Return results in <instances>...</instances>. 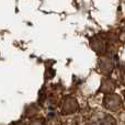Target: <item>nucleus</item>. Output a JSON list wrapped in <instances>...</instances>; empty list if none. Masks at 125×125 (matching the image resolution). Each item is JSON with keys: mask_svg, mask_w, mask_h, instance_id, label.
Returning <instances> with one entry per match:
<instances>
[{"mask_svg": "<svg viewBox=\"0 0 125 125\" xmlns=\"http://www.w3.org/2000/svg\"><path fill=\"white\" fill-rule=\"evenodd\" d=\"M123 105V100L116 93H109L103 98V106L110 111H119L120 108Z\"/></svg>", "mask_w": 125, "mask_h": 125, "instance_id": "5", "label": "nucleus"}, {"mask_svg": "<svg viewBox=\"0 0 125 125\" xmlns=\"http://www.w3.org/2000/svg\"><path fill=\"white\" fill-rule=\"evenodd\" d=\"M37 112V109L35 108V105H30L28 109H26V111H25V115L26 116H33V115L35 114V113Z\"/></svg>", "mask_w": 125, "mask_h": 125, "instance_id": "8", "label": "nucleus"}, {"mask_svg": "<svg viewBox=\"0 0 125 125\" xmlns=\"http://www.w3.org/2000/svg\"><path fill=\"white\" fill-rule=\"evenodd\" d=\"M79 110V104L78 101L71 95H66L62 100L61 103V112L64 115H70L76 113Z\"/></svg>", "mask_w": 125, "mask_h": 125, "instance_id": "4", "label": "nucleus"}, {"mask_svg": "<svg viewBox=\"0 0 125 125\" xmlns=\"http://www.w3.org/2000/svg\"><path fill=\"white\" fill-rule=\"evenodd\" d=\"M84 125H116L115 120L108 113L97 112L91 114L84 122Z\"/></svg>", "mask_w": 125, "mask_h": 125, "instance_id": "2", "label": "nucleus"}, {"mask_svg": "<svg viewBox=\"0 0 125 125\" xmlns=\"http://www.w3.org/2000/svg\"><path fill=\"white\" fill-rule=\"evenodd\" d=\"M115 88H116V86H115L114 80H112L111 78H104L101 82L100 91L104 92L105 94H109V93H113Z\"/></svg>", "mask_w": 125, "mask_h": 125, "instance_id": "6", "label": "nucleus"}, {"mask_svg": "<svg viewBox=\"0 0 125 125\" xmlns=\"http://www.w3.org/2000/svg\"><path fill=\"white\" fill-rule=\"evenodd\" d=\"M119 41V36L115 33H100L97 34L91 39L90 41V46L95 53L99 55H110L112 54L110 50L111 43L114 44Z\"/></svg>", "mask_w": 125, "mask_h": 125, "instance_id": "1", "label": "nucleus"}, {"mask_svg": "<svg viewBox=\"0 0 125 125\" xmlns=\"http://www.w3.org/2000/svg\"><path fill=\"white\" fill-rule=\"evenodd\" d=\"M29 125H46V121L44 119H40V117H37V119H33L32 121L30 122Z\"/></svg>", "mask_w": 125, "mask_h": 125, "instance_id": "9", "label": "nucleus"}, {"mask_svg": "<svg viewBox=\"0 0 125 125\" xmlns=\"http://www.w3.org/2000/svg\"><path fill=\"white\" fill-rule=\"evenodd\" d=\"M124 93V100H123V106L125 108V92H123Z\"/></svg>", "mask_w": 125, "mask_h": 125, "instance_id": "12", "label": "nucleus"}, {"mask_svg": "<svg viewBox=\"0 0 125 125\" xmlns=\"http://www.w3.org/2000/svg\"><path fill=\"white\" fill-rule=\"evenodd\" d=\"M13 125H25L23 123V122H18V123H15V124H13Z\"/></svg>", "mask_w": 125, "mask_h": 125, "instance_id": "11", "label": "nucleus"}, {"mask_svg": "<svg viewBox=\"0 0 125 125\" xmlns=\"http://www.w3.org/2000/svg\"><path fill=\"white\" fill-rule=\"evenodd\" d=\"M117 62V58L116 56H114L113 54L110 55H104L101 56L98 62V67H99V70L101 71L104 75H109L113 71V69L115 68Z\"/></svg>", "mask_w": 125, "mask_h": 125, "instance_id": "3", "label": "nucleus"}, {"mask_svg": "<svg viewBox=\"0 0 125 125\" xmlns=\"http://www.w3.org/2000/svg\"><path fill=\"white\" fill-rule=\"evenodd\" d=\"M46 125H61V120L56 114L52 113L46 120Z\"/></svg>", "mask_w": 125, "mask_h": 125, "instance_id": "7", "label": "nucleus"}, {"mask_svg": "<svg viewBox=\"0 0 125 125\" xmlns=\"http://www.w3.org/2000/svg\"><path fill=\"white\" fill-rule=\"evenodd\" d=\"M120 79H121L122 83L125 86V64L122 65L120 68Z\"/></svg>", "mask_w": 125, "mask_h": 125, "instance_id": "10", "label": "nucleus"}]
</instances>
